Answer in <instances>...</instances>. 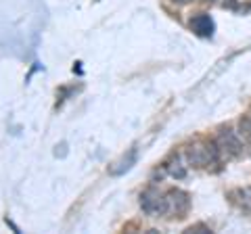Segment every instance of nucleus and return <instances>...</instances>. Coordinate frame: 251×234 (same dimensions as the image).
Segmentation results:
<instances>
[{"instance_id": "nucleus-7", "label": "nucleus", "mask_w": 251, "mask_h": 234, "mask_svg": "<svg viewBox=\"0 0 251 234\" xmlns=\"http://www.w3.org/2000/svg\"><path fill=\"white\" fill-rule=\"evenodd\" d=\"M241 130H243V136L251 140V121L249 119H243L241 121Z\"/></svg>"}, {"instance_id": "nucleus-5", "label": "nucleus", "mask_w": 251, "mask_h": 234, "mask_svg": "<svg viewBox=\"0 0 251 234\" xmlns=\"http://www.w3.org/2000/svg\"><path fill=\"white\" fill-rule=\"evenodd\" d=\"M220 142H222L224 149H228L230 153H239V149H241L237 136H234L230 130H226V132H222V134H220Z\"/></svg>"}, {"instance_id": "nucleus-2", "label": "nucleus", "mask_w": 251, "mask_h": 234, "mask_svg": "<svg viewBox=\"0 0 251 234\" xmlns=\"http://www.w3.org/2000/svg\"><path fill=\"white\" fill-rule=\"evenodd\" d=\"M140 205H143L145 211L149 213H166L168 211V203L163 197H159V192L155 190H147L140 199Z\"/></svg>"}, {"instance_id": "nucleus-1", "label": "nucleus", "mask_w": 251, "mask_h": 234, "mask_svg": "<svg viewBox=\"0 0 251 234\" xmlns=\"http://www.w3.org/2000/svg\"><path fill=\"white\" fill-rule=\"evenodd\" d=\"M186 157L191 161V165L203 167V165H207L209 161L216 159V151H211V146H207V144H195L186 151Z\"/></svg>"}, {"instance_id": "nucleus-4", "label": "nucleus", "mask_w": 251, "mask_h": 234, "mask_svg": "<svg viewBox=\"0 0 251 234\" xmlns=\"http://www.w3.org/2000/svg\"><path fill=\"white\" fill-rule=\"evenodd\" d=\"M191 29L195 34H199V36H211L214 34V21L209 19V15H195V17L191 19Z\"/></svg>"}, {"instance_id": "nucleus-8", "label": "nucleus", "mask_w": 251, "mask_h": 234, "mask_svg": "<svg viewBox=\"0 0 251 234\" xmlns=\"http://www.w3.org/2000/svg\"><path fill=\"white\" fill-rule=\"evenodd\" d=\"M178 2H188V0H178Z\"/></svg>"}, {"instance_id": "nucleus-6", "label": "nucleus", "mask_w": 251, "mask_h": 234, "mask_svg": "<svg viewBox=\"0 0 251 234\" xmlns=\"http://www.w3.org/2000/svg\"><path fill=\"white\" fill-rule=\"evenodd\" d=\"M134 161H136V149H132V151L128 153V157H124L120 163H117V167L111 169V174H113V176L124 174V171H128V169L132 167V163H134Z\"/></svg>"}, {"instance_id": "nucleus-3", "label": "nucleus", "mask_w": 251, "mask_h": 234, "mask_svg": "<svg viewBox=\"0 0 251 234\" xmlns=\"http://www.w3.org/2000/svg\"><path fill=\"white\" fill-rule=\"evenodd\" d=\"M166 203H168V211H174L178 217H184L188 209V194L182 190H170Z\"/></svg>"}]
</instances>
